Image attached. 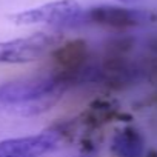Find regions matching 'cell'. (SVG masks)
<instances>
[{
  "label": "cell",
  "mask_w": 157,
  "mask_h": 157,
  "mask_svg": "<svg viewBox=\"0 0 157 157\" xmlns=\"http://www.w3.org/2000/svg\"><path fill=\"white\" fill-rule=\"evenodd\" d=\"M74 80L77 75L72 71L56 65L51 69L2 83L0 113L19 117L45 113L63 97Z\"/></svg>",
  "instance_id": "cell-1"
},
{
  "label": "cell",
  "mask_w": 157,
  "mask_h": 157,
  "mask_svg": "<svg viewBox=\"0 0 157 157\" xmlns=\"http://www.w3.org/2000/svg\"><path fill=\"white\" fill-rule=\"evenodd\" d=\"M85 11L77 0H54L40 6L10 16L16 25H48L52 28H75L85 25Z\"/></svg>",
  "instance_id": "cell-2"
},
{
  "label": "cell",
  "mask_w": 157,
  "mask_h": 157,
  "mask_svg": "<svg viewBox=\"0 0 157 157\" xmlns=\"http://www.w3.org/2000/svg\"><path fill=\"white\" fill-rule=\"evenodd\" d=\"M62 40L59 33L39 31L26 37L0 42V63L20 65L31 63L45 57Z\"/></svg>",
  "instance_id": "cell-3"
},
{
  "label": "cell",
  "mask_w": 157,
  "mask_h": 157,
  "mask_svg": "<svg viewBox=\"0 0 157 157\" xmlns=\"http://www.w3.org/2000/svg\"><path fill=\"white\" fill-rule=\"evenodd\" d=\"M60 129H45L39 134L5 139L0 142V157H42L62 146Z\"/></svg>",
  "instance_id": "cell-4"
},
{
  "label": "cell",
  "mask_w": 157,
  "mask_h": 157,
  "mask_svg": "<svg viewBox=\"0 0 157 157\" xmlns=\"http://www.w3.org/2000/svg\"><path fill=\"white\" fill-rule=\"evenodd\" d=\"M151 19L148 11L123 8V6H113V5H102L94 6L85 11V25H99L114 29H126L134 28L146 23Z\"/></svg>",
  "instance_id": "cell-5"
},
{
  "label": "cell",
  "mask_w": 157,
  "mask_h": 157,
  "mask_svg": "<svg viewBox=\"0 0 157 157\" xmlns=\"http://www.w3.org/2000/svg\"><path fill=\"white\" fill-rule=\"evenodd\" d=\"M111 151L116 157H143L145 140L136 128L128 126L114 134Z\"/></svg>",
  "instance_id": "cell-6"
},
{
  "label": "cell",
  "mask_w": 157,
  "mask_h": 157,
  "mask_svg": "<svg viewBox=\"0 0 157 157\" xmlns=\"http://www.w3.org/2000/svg\"><path fill=\"white\" fill-rule=\"evenodd\" d=\"M117 2H120V3H134V2H137V0H117Z\"/></svg>",
  "instance_id": "cell-7"
}]
</instances>
